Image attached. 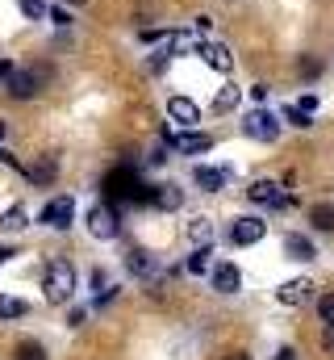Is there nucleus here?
Returning <instances> with one entry per match:
<instances>
[{"instance_id": "obj_5", "label": "nucleus", "mask_w": 334, "mask_h": 360, "mask_svg": "<svg viewBox=\"0 0 334 360\" xmlns=\"http://www.w3.org/2000/svg\"><path fill=\"white\" fill-rule=\"evenodd\" d=\"M163 143L171 151H180V155H205V151H213V134H205V130H163Z\"/></svg>"}, {"instance_id": "obj_38", "label": "nucleus", "mask_w": 334, "mask_h": 360, "mask_svg": "<svg viewBox=\"0 0 334 360\" xmlns=\"http://www.w3.org/2000/svg\"><path fill=\"white\" fill-rule=\"evenodd\" d=\"M4 139H8V122H0V147H4Z\"/></svg>"}, {"instance_id": "obj_12", "label": "nucleus", "mask_w": 334, "mask_h": 360, "mask_svg": "<svg viewBox=\"0 0 334 360\" xmlns=\"http://www.w3.org/2000/svg\"><path fill=\"white\" fill-rule=\"evenodd\" d=\"M196 55H201L213 72H222V76H230V72H234V55H230V46H226V42H201V46H196Z\"/></svg>"}, {"instance_id": "obj_34", "label": "nucleus", "mask_w": 334, "mask_h": 360, "mask_svg": "<svg viewBox=\"0 0 334 360\" xmlns=\"http://www.w3.org/2000/svg\"><path fill=\"white\" fill-rule=\"evenodd\" d=\"M17 68H13V59H0V84H8V76H13Z\"/></svg>"}, {"instance_id": "obj_36", "label": "nucleus", "mask_w": 334, "mask_h": 360, "mask_svg": "<svg viewBox=\"0 0 334 360\" xmlns=\"http://www.w3.org/2000/svg\"><path fill=\"white\" fill-rule=\"evenodd\" d=\"M272 360H297V348H288V344H284V348H276V356Z\"/></svg>"}, {"instance_id": "obj_4", "label": "nucleus", "mask_w": 334, "mask_h": 360, "mask_svg": "<svg viewBox=\"0 0 334 360\" xmlns=\"http://www.w3.org/2000/svg\"><path fill=\"white\" fill-rule=\"evenodd\" d=\"M226 239H230V248H255V243L267 239V222H263L259 214H239V218L230 222Z\"/></svg>"}, {"instance_id": "obj_11", "label": "nucleus", "mask_w": 334, "mask_h": 360, "mask_svg": "<svg viewBox=\"0 0 334 360\" xmlns=\"http://www.w3.org/2000/svg\"><path fill=\"white\" fill-rule=\"evenodd\" d=\"M42 76H46V72H34V68H29V72H13L4 89H8L13 101H34V96L42 92Z\"/></svg>"}, {"instance_id": "obj_31", "label": "nucleus", "mask_w": 334, "mask_h": 360, "mask_svg": "<svg viewBox=\"0 0 334 360\" xmlns=\"http://www.w3.org/2000/svg\"><path fill=\"white\" fill-rule=\"evenodd\" d=\"M322 352L334 356V323H322Z\"/></svg>"}, {"instance_id": "obj_7", "label": "nucleus", "mask_w": 334, "mask_h": 360, "mask_svg": "<svg viewBox=\"0 0 334 360\" xmlns=\"http://www.w3.org/2000/svg\"><path fill=\"white\" fill-rule=\"evenodd\" d=\"M117 231H121V218H117L113 205H92L88 210V235L92 239H117Z\"/></svg>"}, {"instance_id": "obj_10", "label": "nucleus", "mask_w": 334, "mask_h": 360, "mask_svg": "<svg viewBox=\"0 0 334 360\" xmlns=\"http://www.w3.org/2000/svg\"><path fill=\"white\" fill-rule=\"evenodd\" d=\"M314 281L309 276H293V281H284V285H276V302L280 306H288V310H297V306H305L309 297H314Z\"/></svg>"}, {"instance_id": "obj_17", "label": "nucleus", "mask_w": 334, "mask_h": 360, "mask_svg": "<svg viewBox=\"0 0 334 360\" xmlns=\"http://www.w3.org/2000/svg\"><path fill=\"white\" fill-rule=\"evenodd\" d=\"M151 205L155 210H167V214L180 210L184 205V188L180 184H151Z\"/></svg>"}, {"instance_id": "obj_19", "label": "nucleus", "mask_w": 334, "mask_h": 360, "mask_svg": "<svg viewBox=\"0 0 334 360\" xmlns=\"http://www.w3.org/2000/svg\"><path fill=\"white\" fill-rule=\"evenodd\" d=\"M126 269L134 272V276H155V272H159V260H155L147 248H134V252L126 256Z\"/></svg>"}, {"instance_id": "obj_1", "label": "nucleus", "mask_w": 334, "mask_h": 360, "mask_svg": "<svg viewBox=\"0 0 334 360\" xmlns=\"http://www.w3.org/2000/svg\"><path fill=\"white\" fill-rule=\"evenodd\" d=\"M42 293L51 306H67L76 297V272L67 260H51L46 264V276H42Z\"/></svg>"}, {"instance_id": "obj_22", "label": "nucleus", "mask_w": 334, "mask_h": 360, "mask_svg": "<svg viewBox=\"0 0 334 360\" xmlns=\"http://www.w3.org/2000/svg\"><path fill=\"white\" fill-rule=\"evenodd\" d=\"M280 117H284L293 130H309V126H314V113H305L297 101H293V105H284V109H280Z\"/></svg>"}, {"instance_id": "obj_40", "label": "nucleus", "mask_w": 334, "mask_h": 360, "mask_svg": "<svg viewBox=\"0 0 334 360\" xmlns=\"http://www.w3.org/2000/svg\"><path fill=\"white\" fill-rule=\"evenodd\" d=\"M63 4H76V8H80V4H88V0H63Z\"/></svg>"}, {"instance_id": "obj_24", "label": "nucleus", "mask_w": 334, "mask_h": 360, "mask_svg": "<svg viewBox=\"0 0 334 360\" xmlns=\"http://www.w3.org/2000/svg\"><path fill=\"white\" fill-rule=\"evenodd\" d=\"M297 76L314 84V80L322 76V59H318V55H301V59H297Z\"/></svg>"}, {"instance_id": "obj_8", "label": "nucleus", "mask_w": 334, "mask_h": 360, "mask_svg": "<svg viewBox=\"0 0 334 360\" xmlns=\"http://www.w3.org/2000/svg\"><path fill=\"white\" fill-rule=\"evenodd\" d=\"M209 289H213V293H222V297L239 293V289H243V269H239L234 260H218L213 272H209Z\"/></svg>"}, {"instance_id": "obj_30", "label": "nucleus", "mask_w": 334, "mask_h": 360, "mask_svg": "<svg viewBox=\"0 0 334 360\" xmlns=\"http://www.w3.org/2000/svg\"><path fill=\"white\" fill-rule=\"evenodd\" d=\"M250 101H255V105H267V96H272V89H267V84H250Z\"/></svg>"}, {"instance_id": "obj_25", "label": "nucleus", "mask_w": 334, "mask_h": 360, "mask_svg": "<svg viewBox=\"0 0 334 360\" xmlns=\"http://www.w3.org/2000/svg\"><path fill=\"white\" fill-rule=\"evenodd\" d=\"M188 239H192L196 248H201V243H213V222H209V218H196V222L188 226Z\"/></svg>"}, {"instance_id": "obj_21", "label": "nucleus", "mask_w": 334, "mask_h": 360, "mask_svg": "<svg viewBox=\"0 0 334 360\" xmlns=\"http://www.w3.org/2000/svg\"><path fill=\"white\" fill-rule=\"evenodd\" d=\"M239 101H243V89L226 84V89L213 96V105H209V109H213V113H230V109H239Z\"/></svg>"}, {"instance_id": "obj_16", "label": "nucleus", "mask_w": 334, "mask_h": 360, "mask_svg": "<svg viewBox=\"0 0 334 360\" xmlns=\"http://www.w3.org/2000/svg\"><path fill=\"white\" fill-rule=\"evenodd\" d=\"M25 172V180L29 184H55V176H59V155H38L29 168H21Z\"/></svg>"}, {"instance_id": "obj_20", "label": "nucleus", "mask_w": 334, "mask_h": 360, "mask_svg": "<svg viewBox=\"0 0 334 360\" xmlns=\"http://www.w3.org/2000/svg\"><path fill=\"white\" fill-rule=\"evenodd\" d=\"M29 226V210L25 205H8L4 214H0V231L4 235H17V231H25Z\"/></svg>"}, {"instance_id": "obj_29", "label": "nucleus", "mask_w": 334, "mask_h": 360, "mask_svg": "<svg viewBox=\"0 0 334 360\" xmlns=\"http://www.w3.org/2000/svg\"><path fill=\"white\" fill-rule=\"evenodd\" d=\"M46 17H51L55 25H72V13H67V4H55V8H51Z\"/></svg>"}, {"instance_id": "obj_3", "label": "nucleus", "mask_w": 334, "mask_h": 360, "mask_svg": "<svg viewBox=\"0 0 334 360\" xmlns=\"http://www.w3.org/2000/svg\"><path fill=\"white\" fill-rule=\"evenodd\" d=\"M247 201L250 205H267V210H288L293 205V197L284 193V184L272 176H259L247 184Z\"/></svg>"}, {"instance_id": "obj_39", "label": "nucleus", "mask_w": 334, "mask_h": 360, "mask_svg": "<svg viewBox=\"0 0 334 360\" xmlns=\"http://www.w3.org/2000/svg\"><path fill=\"white\" fill-rule=\"evenodd\" d=\"M226 360H250L247 352H234V356H226Z\"/></svg>"}, {"instance_id": "obj_14", "label": "nucleus", "mask_w": 334, "mask_h": 360, "mask_svg": "<svg viewBox=\"0 0 334 360\" xmlns=\"http://www.w3.org/2000/svg\"><path fill=\"white\" fill-rule=\"evenodd\" d=\"M226 180H230V168H209V164H196V168H192V184H196L201 193H222Z\"/></svg>"}, {"instance_id": "obj_15", "label": "nucleus", "mask_w": 334, "mask_h": 360, "mask_svg": "<svg viewBox=\"0 0 334 360\" xmlns=\"http://www.w3.org/2000/svg\"><path fill=\"white\" fill-rule=\"evenodd\" d=\"M305 222L314 235H334V201H314L305 210Z\"/></svg>"}, {"instance_id": "obj_35", "label": "nucleus", "mask_w": 334, "mask_h": 360, "mask_svg": "<svg viewBox=\"0 0 334 360\" xmlns=\"http://www.w3.org/2000/svg\"><path fill=\"white\" fill-rule=\"evenodd\" d=\"M84 319H88V310H84V306H76V310H72V319H67V323H72V327H84Z\"/></svg>"}, {"instance_id": "obj_27", "label": "nucleus", "mask_w": 334, "mask_h": 360, "mask_svg": "<svg viewBox=\"0 0 334 360\" xmlns=\"http://www.w3.org/2000/svg\"><path fill=\"white\" fill-rule=\"evenodd\" d=\"M13 360H46V348H42V344H34V340H25V344H17Z\"/></svg>"}, {"instance_id": "obj_28", "label": "nucleus", "mask_w": 334, "mask_h": 360, "mask_svg": "<svg viewBox=\"0 0 334 360\" xmlns=\"http://www.w3.org/2000/svg\"><path fill=\"white\" fill-rule=\"evenodd\" d=\"M17 8H21L29 21H42V17L51 13V8H46V0H17Z\"/></svg>"}, {"instance_id": "obj_6", "label": "nucleus", "mask_w": 334, "mask_h": 360, "mask_svg": "<svg viewBox=\"0 0 334 360\" xmlns=\"http://www.w3.org/2000/svg\"><path fill=\"white\" fill-rule=\"evenodd\" d=\"M38 222H42V226H51V231H67V226L76 222V201H72L67 193H59V197H51V201L42 205V214H38Z\"/></svg>"}, {"instance_id": "obj_13", "label": "nucleus", "mask_w": 334, "mask_h": 360, "mask_svg": "<svg viewBox=\"0 0 334 360\" xmlns=\"http://www.w3.org/2000/svg\"><path fill=\"white\" fill-rule=\"evenodd\" d=\"M167 117L180 122L184 130H192V126L201 122V105H196L192 96H171V101H167Z\"/></svg>"}, {"instance_id": "obj_23", "label": "nucleus", "mask_w": 334, "mask_h": 360, "mask_svg": "<svg viewBox=\"0 0 334 360\" xmlns=\"http://www.w3.org/2000/svg\"><path fill=\"white\" fill-rule=\"evenodd\" d=\"M29 314V302L13 297V293H0V319H25Z\"/></svg>"}, {"instance_id": "obj_32", "label": "nucleus", "mask_w": 334, "mask_h": 360, "mask_svg": "<svg viewBox=\"0 0 334 360\" xmlns=\"http://www.w3.org/2000/svg\"><path fill=\"white\" fill-rule=\"evenodd\" d=\"M297 105H301L305 113H318V96H314V92H305V96H297Z\"/></svg>"}, {"instance_id": "obj_9", "label": "nucleus", "mask_w": 334, "mask_h": 360, "mask_svg": "<svg viewBox=\"0 0 334 360\" xmlns=\"http://www.w3.org/2000/svg\"><path fill=\"white\" fill-rule=\"evenodd\" d=\"M280 252H284V260H293V264H314V260H318V243H314L309 235H301V231H288L284 243H280Z\"/></svg>"}, {"instance_id": "obj_33", "label": "nucleus", "mask_w": 334, "mask_h": 360, "mask_svg": "<svg viewBox=\"0 0 334 360\" xmlns=\"http://www.w3.org/2000/svg\"><path fill=\"white\" fill-rule=\"evenodd\" d=\"M138 38H142V42H159V38H171V34H167V30H142Z\"/></svg>"}, {"instance_id": "obj_37", "label": "nucleus", "mask_w": 334, "mask_h": 360, "mask_svg": "<svg viewBox=\"0 0 334 360\" xmlns=\"http://www.w3.org/2000/svg\"><path fill=\"white\" fill-rule=\"evenodd\" d=\"M13 256H17V252H13V248H4V243H0V264H8V260H13Z\"/></svg>"}, {"instance_id": "obj_26", "label": "nucleus", "mask_w": 334, "mask_h": 360, "mask_svg": "<svg viewBox=\"0 0 334 360\" xmlns=\"http://www.w3.org/2000/svg\"><path fill=\"white\" fill-rule=\"evenodd\" d=\"M314 310H318V323H334V289H326V293H318Z\"/></svg>"}, {"instance_id": "obj_18", "label": "nucleus", "mask_w": 334, "mask_h": 360, "mask_svg": "<svg viewBox=\"0 0 334 360\" xmlns=\"http://www.w3.org/2000/svg\"><path fill=\"white\" fill-rule=\"evenodd\" d=\"M184 272H192V276H209V272H213V243L192 248V256L184 260Z\"/></svg>"}, {"instance_id": "obj_2", "label": "nucleus", "mask_w": 334, "mask_h": 360, "mask_svg": "<svg viewBox=\"0 0 334 360\" xmlns=\"http://www.w3.org/2000/svg\"><path fill=\"white\" fill-rule=\"evenodd\" d=\"M239 130H243L247 139H255V143H276V139H280V130H284V122H280L267 105H255L247 117L239 122Z\"/></svg>"}]
</instances>
